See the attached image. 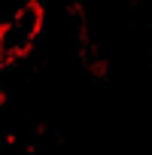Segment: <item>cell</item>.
Here are the masks:
<instances>
[{
    "mask_svg": "<svg viewBox=\"0 0 152 155\" xmlns=\"http://www.w3.org/2000/svg\"><path fill=\"white\" fill-rule=\"evenodd\" d=\"M21 9H25L31 18H37V15H46V0H25V3H21Z\"/></svg>",
    "mask_w": 152,
    "mask_h": 155,
    "instance_id": "1",
    "label": "cell"
},
{
    "mask_svg": "<svg viewBox=\"0 0 152 155\" xmlns=\"http://www.w3.org/2000/svg\"><path fill=\"white\" fill-rule=\"evenodd\" d=\"M12 31H15V25H12L9 18H3V21H0V46H3V49H6V43H9Z\"/></svg>",
    "mask_w": 152,
    "mask_h": 155,
    "instance_id": "2",
    "label": "cell"
},
{
    "mask_svg": "<svg viewBox=\"0 0 152 155\" xmlns=\"http://www.w3.org/2000/svg\"><path fill=\"white\" fill-rule=\"evenodd\" d=\"M0 140H3L6 146H18V143H21V137H18V131H12V128H9V131H3V137H0Z\"/></svg>",
    "mask_w": 152,
    "mask_h": 155,
    "instance_id": "3",
    "label": "cell"
},
{
    "mask_svg": "<svg viewBox=\"0 0 152 155\" xmlns=\"http://www.w3.org/2000/svg\"><path fill=\"white\" fill-rule=\"evenodd\" d=\"M25 155H40V140H28L25 143Z\"/></svg>",
    "mask_w": 152,
    "mask_h": 155,
    "instance_id": "4",
    "label": "cell"
},
{
    "mask_svg": "<svg viewBox=\"0 0 152 155\" xmlns=\"http://www.w3.org/2000/svg\"><path fill=\"white\" fill-rule=\"evenodd\" d=\"M46 131H49L46 125H37V128H34V140H43V137H46Z\"/></svg>",
    "mask_w": 152,
    "mask_h": 155,
    "instance_id": "5",
    "label": "cell"
},
{
    "mask_svg": "<svg viewBox=\"0 0 152 155\" xmlns=\"http://www.w3.org/2000/svg\"><path fill=\"white\" fill-rule=\"evenodd\" d=\"M0 55H3V46H0Z\"/></svg>",
    "mask_w": 152,
    "mask_h": 155,
    "instance_id": "6",
    "label": "cell"
}]
</instances>
